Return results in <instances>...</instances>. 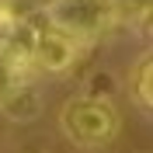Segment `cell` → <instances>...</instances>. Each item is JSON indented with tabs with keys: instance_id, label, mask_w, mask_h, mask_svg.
<instances>
[{
	"instance_id": "2",
	"label": "cell",
	"mask_w": 153,
	"mask_h": 153,
	"mask_svg": "<svg viewBox=\"0 0 153 153\" xmlns=\"http://www.w3.org/2000/svg\"><path fill=\"white\" fill-rule=\"evenodd\" d=\"M45 18L52 28L73 35L76 42H91L108 28H115L111 0H52L45 7Z\"/></svg>"
},
{
	"instance_id": "4",
	"label": "cell",
	"mask_w": 153,
	"mask_h": 153,
	"mask_svg": "<svg viewBox=\"0 0 153 153\" xmlns=\"http://www.w3.org/2000/svg\"><path fill=\"white\" fill-rule=\"evenodd\" d=\"M0 111L7 115L10 122H31V118L42 115V94L31 84H21L0 101Z\"/></svg>"
},
{
	"instance_id": "3",
	"label": "cell",
	"mask_w": 153,
	"mask_h": 153,
	"mask_svg": "<svg viewBox=\"0 0 153 153\" xmlns=\"http://www.w3.org/2000/svg\"><path fill=\"white\" fill-rule=\"evenodd\" d=\"M76 56H80V42L73 35L52 28V25L42 28V31L31 28V63L38 70H45V73H66L76 63Z\"/></svg>"
},
{
	"instance_id": "5",
	"label": "cell",
	"mask_w": 153,
	"mask_h": 153,
	"mask_svg": "<svg viewBox=\"0 0 153 153\" xmlns=\"http://www.w3.org/2000/svg\"><path fill=\"white\" fill-rule=\"evenodd\" d=\"M132 97L139 101L143 111H153V59L150 56H139L132 70Z\"/></svg>"
},
{
	"instance_id": "1",
	"label": "cell",
	"mask_w": 153,
	"mask_h": 153,
	"mask_svg": "<svg viewBox=\"0 0 153 153\" xmlns=\"http://www.w3.org/2000/svg\"><path fill=\"white\" fill-rule=\"evenodd\" d=\"M118 108L111 105V97L101 94H80L70 97L63 111H59V129L73 146H84V150H97V146H108L118 136Z\"/></svg>"
}]
</instances>
